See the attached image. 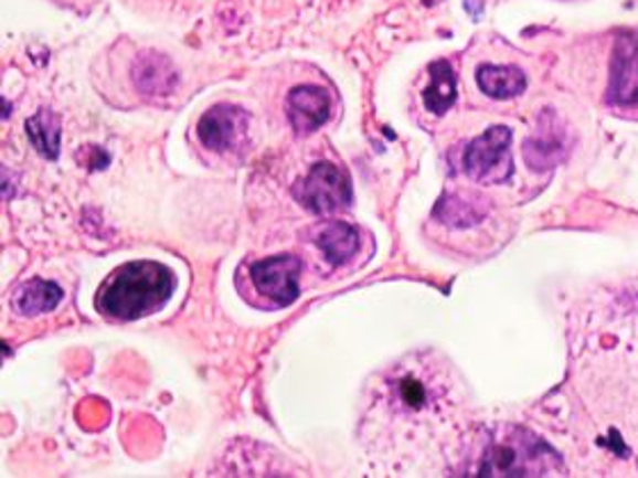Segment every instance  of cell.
Returning a JSON list of instances; mask_svg holds the SVG:
<instances>
[{
    "instance_id": "9c48e42d",
    "label": "cell",
    "mask_w": 638,
    "mask_h": 478,
    "mask_svg": "<svg viewBox=\"0 0 638 478\" xmlns=\"http://www.w3.org/2000/svg\"><path fill=\"white\" fill-rule=\"evenodd\" d=\"M132 78L139 92L151 94V96L169 94L176 87V81H179L171 62L160 53L139 55L135 71H132Z\"/></svg>"
},
{
    "instance_id": "7c38bea8",
    "label": "cell",
    "mask_w": 638,
    "mask_h": 478,
    "mask_svg": "<svg viewBox=\"0 0 638 478\" xmlns=\"http://www.w3.org/2000/svg\"><path fill=\"white\" fill-rule=\"evenodd\" d=\"M477 85L479 89L498 100H507L513 96H520L527 87V76L518 66H492L483 64L477 71Z\"/></svg>"
},
{
    "instance_id": "2e32d148",
    "label": "cell",
    "mask_w": 638,
    "mask_h": 478,
    "mask_svg": "<svg viewBox=\"0 0 638 478\" xmlns=\"http://www.w3.org/2000/svg\"><path fill=\"white\" fill-rule=\"evenodd\" d=\"M434 212L443 224L451 229H470L481 222L486 214V205L479 199H464V196L447 194L438 201Z\"/></svg>"
},
{
    "instance_id": "4fadbf2b",
    "label": "cell",
    "mask_w": 638,
    "mask_h": 478,
    "mask_svg": "<svg viewBox=\"0 0 638 478\" xmlns=\"http://www.w3.org/2000/svg\"><path fill=\"white\" fill-rule=\"evenodd\" d=\"M25 132L42 158L46 160H57L60 158V117L51 109H40L38 115H32L25 121Z\"/></svg>"
},
{
    "instance_id": "3957f363",
    "label": "cell",
    "mask_w": 638,
    "mask_h": 478,
    "mask_svg": "<svg viewBox=\"0 0 638 478\" xmlns=\"http://www.w3.org/2000/svg\"><path fill=\"white\" fill-rule=\"evenodd\" d=\"M464 169L470 180L479 185H500L513 176L511 158V130L507 126H492L466 146Z\"/></svg>"
},
{
    "instance_id": "ba28073f",
    "label": "cell",
    "mask_w": 638,
    "mask_h": 478,
    "mask_svg": "<svg viewBox=\"0 0 638 478\" xmlns=\"http://www.w3.org/2000/svg\"><path fill=\"white\" fill-rule=\"evenodd\" d=\"M331 117V96L322 87L301 85L288 94V119L297 135H310Z\"/></svg>"
},
{
    "instance_id": "52a82bcc",
    "label": "cell",
    "mask_w": 638,
    "mask_h": 478,
    "mask_svg": "<svg viewBox=\"0 0 638 478\" xmlns=\"http://www.w3.org/2000/svg\"><path fill=\"white\" fill-rule=\"evenodd\" d=\"M249 115L235 105H215L199 121V139L210 151L226 153L244 139Z\"/></svg>"
},
{
    "instance_id": "8fae6325",
    "label": "cell",
    "mask_w": 638,
    "mask_h": 478,
    "mask_svg": "<svg viewBox=\"0 0 638 478\" xmlns=\"http://www.w3.org/2000/svg\"><path fill=\"white\" fill-rule=\"evenodd\" d=\"M60 301H62L60 285L44 280V278H34L17 289L12 304L19 315L38 317V315L55 310Z\"/></svg>"
},
{
    "instance_id": "6da1fadb",
    "label": "cell",
    "mask_w": 638,
    "mask_h": 478,
    "mask_svg": "<svg viewBox=\"0 0 638 478\" xmlns=\"http://www.w3.org/2000/svg\"><path fill=\"white\" fill-rule=\"evenodd\" d=\"M176 289L169 267L153 261H137L115 269L96 294V310L119 321H135L162 310Z\"/></svg>"
},
{
    "instance_id": "277c9868",
    "label": "cell",
    "mask_w": 638,
    "mask_h": 478,
    "mask_svg": "<svg viewBox=\"0 0 638 478\" xmlns=\"http://www.w3.org/2000/svg\"><path fill=\"white\" fill-rule=\"evenodd\" d=\"M293 194L308 212L331 214L351 203V182L340 167L317 162L308 176L297 182Z\"/></svg>"
},
{
    "instance_id": "9a60e30c",
    "label": "cell",
    "mask_w": 638,
    "mask_h": 478,
    "mask_svg": "<svg viewBox=\"0 0 638 478\" xmlns=\"http://www.w3.org/2000/svg\"><path fill=\"white\" fill-rule=\"evenodd\" d=\"M565 156V144L563 137L554 132V128H541L539 135L524 141V158L531 169L536 171H547L552 169L561 158Z\"/></svg>"
},
{
    "instance_id": "5b68a950",
    "label": "cell",
    "mask_w": 638,
    "mask_h": 478,
    "mask_svg": "<svg viewBox=\"0 0 638 478\" xmlns=\"http://www.w3.org/2000/svg\"><path fill=\"white\" fill-rule=\"evenodd\" d=\"M299 276L301 261L290 253L265 257L252 267L256 289L278 308H288L299 299Z\"/></svg>"
},
{
    "instance_id": "8992f818",
    "label": "cell",
    "mask_w": 638,
    "mask_h": 478,
    "mask_svg": "<svg viewBox=\"0 0 638 478\" xmlns=\"http://www.w3.org/2000/svg\"><path fill=\"white\" fill-rule=\"evenodd\" d=\"M607 98L614 107L638 109V30L616 42Z\"/></svg>"
},
{
    "instance_id": "7a4b0ae2",
    "label": "cell",
    "mask_w": 638,
    "mask_h": 478,
    "mask_svg": "<svg viewBox=\"0 0 638 478\" xmlns=\"http://www.w3.org/2000/svg\"><path fill=\"white\" fill-rule=\"evenodd\" d=\"M561 469L556 454L536 435L511 428L507 435L490 439L475 476H547Z\"/></svg>"
},
{
    "instance_id": "5bb4252c",
    "label": "cell",
    "mask_w": 638,
    "mask_h": 478,
    "mask_svg": "<svg viewBox=\"0 0 638 478\" xmlns=\"http://www.w3.org/2000/svg\"><path fill=\"white\" fill-rule=\"evenodd\" d=\"M432 85L424 89V105L429 113L445 115L447 109L456 103V76L447 60H438L432 64Z\"/></svg>"
},
{
    "instance_id": "30bf717a",
    "label": "cell",
    "mask_w": 638,
    "mask_h": 478,
    "mask_svg": "<svg viewBox=\"0 0 638 478\" xmlns=\"http://www.w3.org/2000/svg\"><path fill=\"white\" fill-rule=\"evenodd\" d=\"M315 244L325 253L329 265L340 267L359 253L361 240L353 226L344 222H329L315 233Z\"/></svg>"
}]
</instances>
